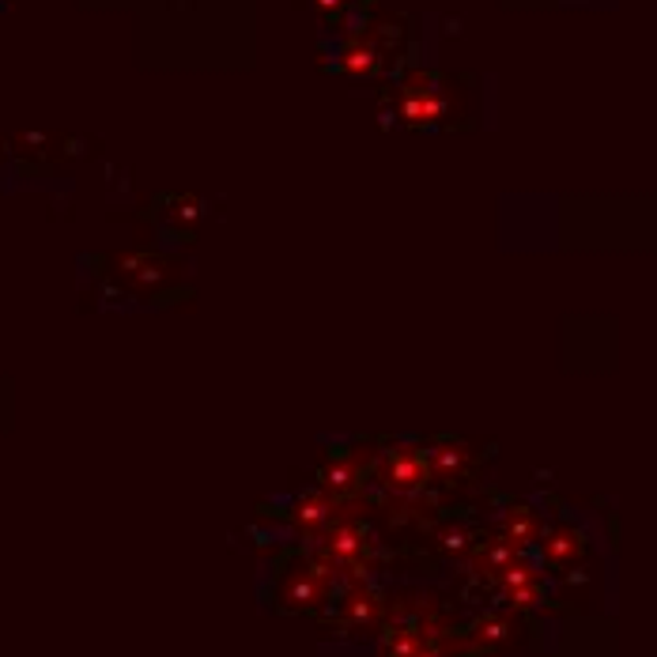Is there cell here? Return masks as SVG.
I'll use <instances>...</instances> for the list:
<instances>
[{"instance_id": "obj_1", "label": "cell", "mask_w": 657, "mask_h": 657, "mask_svg": "<svg viewBox=\"0 0 657 657\" xmlns=\"http://www.w3.org/2000/svg\"><path fill=\"white\" fill-rule=\"evenodd\" d=\"M431 469H427V454L419 446H393L378 462V484L390 495H416L427 484Z\"/></svg>"}, {"instance_id": "obj_2", "label": "cell", "mask_w": 657, "mask_h": 657, "mask_svg": "<svg viewBox=\"0 0 657 657\" xmlns=\"http://www.w3.org/2000/svg\"><path fill=\"white\" fill-rule=\"evenodd\" d=\"M276 601H283L295 612H314L326 601H332V582L326 574H318L311 564L291 567V574H283L280 590H276Z\"/></svg>"}, {"instance_id": "obj_3", "label": "cell", "mask_w": 657, "mask_h": 657, "mask_svg": "<svg viewBox=\"0 0 657 657\" xmlns=\"http://www.w3.org/2000/svg\"><path fill=\"white\" fill-rule=\"evenodd\" d=\"M363 477H367V454L355 450V454H332L329 462L321 465L318 484L329 498H344L359 492Z\"/></svg>"}, {"instance_id": "obj_4", "label": "cell", "mask_w": 657, "mask_h": 657, "mask_svg": "<svg viewBox=\"0 0 657 657\" xmlns=\"http://www.w3.org/2000/svg\"><path fill=\"white\" fill-rule=\"evenodd\" d=\"M332 521H337V498H329L326 492H306L291 503V526L306 541H318Z\"/></svg>"}, {"instance_id": "obj_5", "label": "cell", "mask_w": 657, "mask_h": 657, "mask_svg": "<svg viewBox=\"0 0 657 657\" xmlns=\"http://www.w3.org/2000/svg\"><path fill=\"white\" fill-rule=\"evenodd\" d=\"M337 612L348 628H370V623L382 616V601H378L363 582H355V585H348V593L337 601Z\"/></svg>"}, {"instance_id": "obj_6", "label": "cell", "mask_w": 657, "mask_h": 657, "mask_svg": "<svg viewBox=\"0 0 657 657\" xmlns=\"http://www.w3.org/2000/svg\"><path fill=\"white\" fill-rule=\"evenodd\" d=\"M465 462V446L462 442H434V450H427V469L439 472V477H450L457 472Z\"/></svg>"}, {"instance_id": "obj_7", "label": "cell", "mask_w": 657, "mask_h": 657, "mask_svg": "<svg viewBox=\"0 0 657 657\" xmlns=\"http://www.w3.org/2000/svg\"><path fill=\"white\" fill-rule=\"evenodd\" d=\"M533 533H536L533 518L518 506V510L510 514V521H506V544H510V548H521V544L533 541Z\"/></svg>"}, {"instance_id": "obj_8", "label": "cell", "mask_w": 657, "mask_h": 657, "mask_svg": "<svg viewBox=\"0 0 657 657\" xmlns=\"http://www.w3.org/2000/svg\"><path fill=\"white\" fill-rule=\"evenodd\" d=\"M578 536L574 533H552L548 541H544V552H548L552 564H564V559H574L578 556Z\"/></svg>"}]
</instances>
